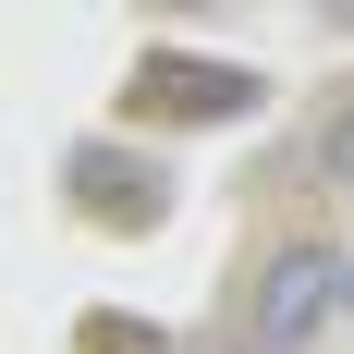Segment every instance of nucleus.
I'll use <instances>...</instances> for the list:
<instances>
[{
  "instance_id": "obj_1",
  "label": "nucleus",
  "mask_w": 354,
  "mask_h": 354,
  "mask_svg": "<svg viewBox=\"0 0 354 354\" xmlns=\"http://www.w3.org/2000/svg\"><path fill=\"white\" fill-rule=\"evenodd\" d=\"M330 318H342V257L330 245H281L257 269V293H245V354H306Z\"/></svg>"
},
{
  "instance_id": "obj_2",
  "label": "nucleus",
  "mask_w": 354,
  "mask_h": 354,
  "mask_svg": "<svg viewBox=\"0 0 354 354\" xmlns=\"http://www.w3.org/2000/svg\"><path fill=\"white\" fill-rule=\"evenodd\" d=\"M269 98L245 62H183V49H147L135 62V110L147 122H245V110Z\"/></svg>"
},
{
  "instance_id": "obj_3",
  "label": "nucleus",
  "mask_w": 354,
  "mask_h": 354,
  "mask_svg": "<svg viewBox=\"0 0 354 354\" xmlns=\"http://www.w3.org/2000/svg\"><path fill=\"white\" fill-rule=\"evenodd\" d=\"M73 196H86V208H110L122 232H147V220H159V171H147V159H110V147H73Z\"/></svg>"
},
{
  "instance_id": "obj_4",
  "label": "nucleus",
  "mask_w": 354,
  "mask_h": 354,
  "mask_svg": "<svg viewBox=\"0 0 354 354\" xmlns=\"http://www.w3.org/2000/svg\"><path fill=\"white\" fill-rule=\"evenodd\" d=\"M306 147H318V183H354V86L318 110V135H306Z\"/></svg>"
},
{
  "instance_id": "obj_5",
  "label": "nucleus",
  "mask_w": 354,
  "mask_h": 354,
  "mask_svg": "<svg viewBox=\"0 0 354 354\" xmlns=\"http://www.w3.org/2000/svg\"><path fill=\"white\" fill-rule=\"evenodd\" d=\"M86 342H98V354H159V330H135V318H98Z\"/></svg>"
},
{
  "instance_id": "obj_6",
  "label": "nucleus",
  "mask_w": 354,
  "mask_h": 354,
  "mask_svg": "<svg viewBox=\"0 0 354 354\" xmlns=\"http://www.w3.org/2000/svg\"><path fill=\"white\" fill-rule=\"evenodd\" d=\"M342 306H354V257H342Z\"/></svg>"
}]
</instances>
